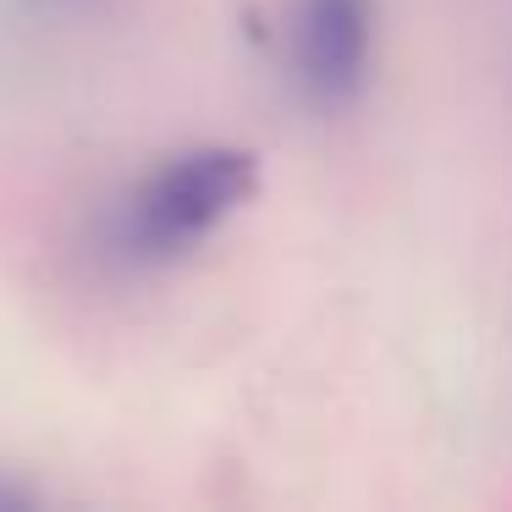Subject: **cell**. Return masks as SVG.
<instances>
[{
    "label": "cell",
    "instance_id": "cell-1",
    "mask_svg": "<svg viewBox=\"0 0 512 512\" xmlns=\"http://www.w3.org/2000/svg\"><path fill=\"white\" fill-rule=\"evenodd\" d=\"M259 193V160L237 144H199L160 160L122 204L116 248L138 265H166L204 243Z\"/></svg>",
    "mask_w": 512,
    "mask_h": 512
},
{
    "label": "cell",
    "instance_id": "cell-2",
    "mask_svg": "<svg viewBox=\"0 0 512 512\" xmlns=\"http://www.w3.org/2000/svg\"><path fill=\"white\" fill-rule=\"evenodd\" d=\"M287 50L298 100L309 111H353L369 89V61H375V0H292Z\"/></svg>",
    "mask_w": 512,
    "mask_h": 512
}]
</instances>
